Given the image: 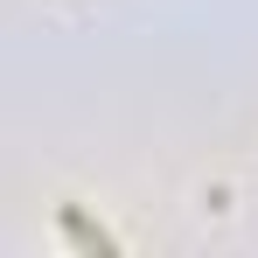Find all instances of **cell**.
<instances>
[{
  "instance_id": "obj_1",
  "label": "cell",
  "mask_w": 258,
  "mask_h": 258,
  "mask_svg": "<svg viewBox=\"0 0 258 258\" xmlns=\"http://www.w3.org/2000/svg\"><path fill=\"white\" fill-rule=\"evenodd\" d=\"M63 230H70V237H77V244H84V251H105V258L119 251V244H112V237H105V230H98V223H84V216L70 210V203H63Z\"/></svg>"
}]
</instances>
